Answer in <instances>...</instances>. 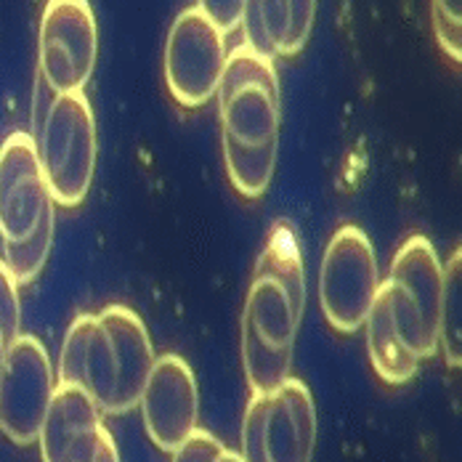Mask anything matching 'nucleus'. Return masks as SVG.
<instances>
[{
	"label": "nucleus",
	"instance_id": "f257e3e1",
	"mask_svg": "<svg viewBox=\"0 0 462 462\" xmlns=\"http://www.w3.org/2000/svg\"><path fill=\"white\" fill-rule=\"evenodd\" d=\"M388 295L396 329L420 362L439 354V314L444 292V266L433 242L412 234L396 250L391 274L380 279Z\"/></svg>",
	"mask_w": 462,
	"mask_h": 462
},
{
	"label": "nucleus",
	"instance_id": "f03ea898",
	"mask_svg": "<svg viewBox=\"0 0 462 462\" xmlns=\"http://www.w3.org/2000/svg\"><path fill=\"white\" fill-rule=\"evenodd\" d=\"M35 143L53 205H83L96 173V120L86 93L53 96Z\"/></svg>",
	"mask_w": 462,
	"mask_h": 462
},
{
	"label": "nucleus",
	"instance_id": "7ed1b4c3",
	"mask_svg": "<svg viewBox=\"0 0 462 462\" xmlns=\"http://www.w3.org/2000/svg\"><path fill=\"white\" fill-rule=\"evenodd\" d=\"M380 287L377 255L365 229L348 224L332 234L319 269V303L327 324L343 335L365 327Z\"/></svg>",
	"mask_w": 462,
	"mask_h": 462
},
{
	"label": "nucleus",
	"instance_id": "20e7f679",
	"mask_svg": "<svg viewBox=\"0 0 462 462\" xmlns=\"http://www.w3.org/2000/svg\"><path fill=\"white\" fill-rule=\"evenodd\" d=\"M98 56V27L88 0H48L41 16L38 61L53 96L80 93Z\"/></svg>",
	"mask_w": 462,
	"mask_h": 462
},
{
	"label": "nucleus",
	"instance_id": "39448f33",
	"mask_svg": "<svg viewBox=\"0 0 462 462\" xmlns=\"http://www.w3.org/2000/svg\"><path fill=\"white\" fill-rule=\"evenodd\" d=\"M53 391L56 372L46 346L35 335H16L5 348L0 377V433L19 447L35 444Z\"/></svg>",
	"mask_w": 462,
	"mask_h": 462
},
{
	"label": "nucleus",
	"instance_id": "423d86ee",
	"mask_svg": "<svg viewBox=\"0 0 462 462\" xmlns=\"http://www.w3.org/2000/svg\"><path fill=\"white\" fill-rule=\"evenodd\" d=\"M226 56V35L197 5L181 11L165 41V83L171 96L186 109L205 106L216 98Z\"/></svg>",
	"mask_w": 462,
	"mask_h": 462
},
{
	"label": "nucleus",
	"instance_id": "0eeeda50",
	"mask_svg": "<svg viewBox=\"0 0 462 462\" xmlns=\"http://www.w3.org/2000/svg\"><path fill=\"white\" fill-rule=\"evenodd\" d=\"M139 407L152 444L173 455L199 428V388L186 359L179 354L154 359Z\"/></svg>",
	"mask_w": 462,
	"mask_h": 462
},
{
	"label": "nucleus",
	"instance_id": "6e6552de",
	"mask_svg": "<svg viewBox=\"0 0 462 462\" xmlns=\"http://www.w3.org/2000/svg\"><path fill=\"white\" fill-rule=\"evenodd\" d=\"M53 199L30 134H11L0 146V236L19 242L38 229Z\"/></svg>",
	"mask_w": 462,
	"mask_h": 462
},
{
	"label": "nucleus",
	"instance_id": "1a4fd4ad",
	"mask_svg": "<svg viewBox=\"0 0 462 462\" xmlns=\"http://www.w3.org/2000/svg\"><path fill=\"white\" fill-rule=\"evenodd\" d=\"M115 356L106 329L101 327L96 314H78L59 351V370H56V385H78L83 388L101 415L112 412L115 399Z\"/></svg>",
	"mask_w": 462,
	"mask_h": 462
},
{
	"label": "nucleus",
	"instance_id": "9d476101",
	"mask_svg": "<svg viewBox=\"0 0 462 462\" xmlns=\"http://www.w3.org/2000/svg\"><path fill=\"white\" fill-rule=\"evenodd\" d=\"M101 410L78 385H56L38 433L43 462H96L101 444Z\"/></svg>",
	"mask_w": 462,
	"mask_h": 462
},
{
	"label": "nucleus",
	"instance_id": "9b49d317",
	"mask_svg": "<svg viewBox=\"0 0 462 462\" xmlns=\"http://www.w3.org/2000/svg\"><path fill=\"white\" fill-rule=\"evenodd\" d=\"M263 444L269 462H311L317 449V407L303 380L287 377L269 396Z\"/></svg>",
	"mask_w": 462,
	"mask_h": 462
},
{
	"label": "nucleus",
	"instance_id": "f8f14e48",
	"mask_svg": "<svg viewBox=\"0 0 462 462\" xmlns=\"http://www.w3.org/2000/svg\"><path fill=\"white\" fill-rule=\"evenodd\" d=\"M96 317L109 335L115 372H117L109 415H125L134 407H139L141 391H143L149 372L157 359L154 346L149 340L146 324L141 322L139 314L131 311L128 306H106Z\"/></svg>",
	"mask_w": 462,
	"mask_h": 462
},
{
	"label": "nucleus",
	"instance_id": "ddd939ff",
	"mask_svg": "<svg viewBox=\"0 0 462 462\" xmlns=\"http://www.w3.org/2000/svg\"><path fill=\"white\" fill-rule=\"evenodd\" d=\"M216 98L221 141L247 149L279 143V83H250Z\"/></svg>",
	"mask_w": 462,
	"mask_h": 462
},
{
	"label": "nucleus",
	"instance_id": "4468645a",
	"mask_svg": "<svg viewBox=\"0 0 462 462\" xmlns=\"http://www.w3.org/2000/svg\"><path fill=\"white\" fill-rule=\"evenodd\" d=\"M365 327H367V351H370L374 374L388 385L410 383L420 370V359L404 346L383 287H377V295H374V303L365 319Z\"/></svg>",
	"mask_w": 462,
	"mask_h": 462
},
{
	"label": "nucleus",
	"instance_id": "2eb2a0df",
	"mask_svg": "<svg viewBox=\"0 0 462 462\" xmlns=\"http://www.w3.org/2000/svg\"><path fill=\"white\" fill-rule=\"evenodd\" d=\"M242 319L253 327V332L263 343L277 346V348H292L303 317L292 309L290 298L284 295V290L274 279L255 274L247 290Z\"/></svg>",
	"mask_w": 462,
	"mask_h": 462
},
{
	"label": "nucleus",
	"instance_id": "dca6fc26",
	"mask_svg": "<svg viewBox=\"0 0 462 462\" xmlns=\"http://www.w3.org/2000/svg\"><path fill=\"white\" fill-rule=\"evenodd\" d=\"M255 274L274 279L284 295L290 298L292 309L303 317L306 309V266H303V247L298 229L290 221H277L269 239L263 245V253L258 258Z\"/></svg>",
	"mask_w": 462,
	"mask_h": 462
},
{
	"label": "nucleus",
	"instance_id": "f3484780",
	"mask_svg": "<svg viewBox=\"0 0 462 462\" xmlns=\"http://www.w3.org/2000/svg\"><path fill=\"white\" fill-rule=\"evenodd\" d=\"M292 348H277L263 343L253 327L242 319V367L253 396H272L290 377Z\"/></svg>",
	"mask_w": 462,
	"mask_h": 462
},
{
	"label": "nucleus",
	"instance_id": "a211bd4d",
	"mask_svg": "<svg viewBox=\"0 0 462 462\" xmlns=\"http://www.w3.org/2000/svg\"><path fill=\"white\" fill-rule=\"evenodd\" d=\"M242 32L245 46L263 59H279V51L290 24L287 0H245L242 8Z\"/></svg>",
	"mask_w": 462,
	"mask_h": 462
},
{
	"label": "nucleus",
	"instance_id": "6ab92c4d",
	"mask_svg": "<svg viewBox=\"0 0 462 462\" xmlns=\"http://www.w3.org/2000/svg\"><path fill=\"white\" fill-rule=\"evenodd\" d=\"M277 149L279 143H269V146H236L224 141V162H226V176H229L231 186L247 197H263L266 189L274 179V168H277Z\"/></svg>",
	"mask_w": 462,
	"mask_h": 462
},
{
	"label": "nucleus",
	"instance_id": "aec40b11",
	"mask_svg": "<svg viewBox=\"0 0 462 462\" xmlns=\"http://www.w3.org/2000/svg\"><path fill=\"white\" fill-rule=\"evenodd\" d=\"M439 348L449 367L462 362V253L457 250L444 266V292L439 314Z\"/></svg>",
	"mask_w": 462,
	"mask_h": 462
},
{
	"label": "nucleus",
	"instance_id": "412c9836",
	"mask_svg": "<svg viewBox=\"0 0 462 462\" xmlns=\"http://www.w3.org/2000/svg\"><path fill=\"white\" fill-rule=\"evenodd\" d=\"M53 210H48L43 221L38 224V229L30 236L19 239V242H3V263L11 272V277L16 279V284H30L41 277V272L46 269L48 255H51V245H53Z\"/></svg>",
	"mask_w": 462,
	"mask_h": 462
},
{
	"label": "nucleus",
	"instance_id": "4be33fe9",
	"mask_svg": "<svg viewBox=\"0 0 462 462\" xmlns=\"http://www.w3.org/2000/svg\"><path fill=\"white\" fill-rule=\"evenodd\" d=\"M433 32L444 53L455 61L462 59V0H430Z\"/></svg>",
	"mask_w": 462,
	"mask_h": 462
},
{
	"label": "nucleus",
	"instance_id": "5701e85b",
	"mask_svg": "<svg viewBox=\"0 0 462 462\" xmlns=\"http://www.w3.org/2000/svg\"><path fill=\"white\" fill-rule=\"evenodd\" d=\"M266 404L269 396H250L247 410L242 417V462H269L266 444H263V422H266Z\"/></svg>",
	"mask_w": 462,
	"mask_h": 462
},
{
	"label": "nucleus",
	"instance_id": "b1692460",
	"mask_svg": "<svg viewBox=\"0 0 462 462\" xmlns=\"http://www.w3.org/2000/svg\"><path fill=\"white\" fill-rule=\"evenodd\" d=\"M287 5H290V24L279 59H292L306 48L317 19V0H287Z\"/></svg>",
	"mask_w": 462,
	"mask_h": 462
},
{
	"label": "nucleus",
	"instance_id": "393cba45",
	"mask_svg": "<svg viewBox=\"0 0 462 462\" xmlns=\"http://www.w3.org/2000/svg\"><path fill=\"white\" fill-rule=\"evenodd\" d=\"M22 327V300H19V284L0 261V335L5 343H11Z\"/></svg>",
	"mask_w": 462,
	"mask_h": 462
},
{
	"label": "nucleus",
	"instance_id": "a878e982",
	"mask_svg": "<svg viewBox=\"0 0 462 462\" xmlns=\"http://www.w3.org/2000/svg\"><path fill=\"white\" fill-rule=\"evenodd\" d=\"M224 449L226 447L213 433L197 428L184 444L173 452V462H216L224 455Z\"/></svg>",
	"mask_w": 462,
	"mask_h": 462
},
{
	"label": "nucleus",
	"instance_id": "bb28decb",
	"mask_svg": "<svg viewBox=\"0 0 462 462\" xmlns=\"http://www.w3.org/2000/svg\"><path fill=\"white\" fill-rule=\"evenodd\" d=\"M197 8L224 32L229 35L242 22L245 0H197Z\"/></svg>",
	"mask_w": 462,
	"mask_h": 462
},
{
	"label": "nucleus",
	"instance_id": "cd10ccee",
	"mask_svg": "<svg viewBox=\"0 0 462 462\" xmlns=\"http://www.w3.org/2000/svg\"><path fill=\"white\" fill-rule=\"evenodd\" d=\"M96 462H120V449L115 444V436L104 428L101 433V444H98V455H96Z\"/></svg>",
	"mask_w": 462,
	"mask_h": 462
},
{
	"label": "nucleus",
	"instance_id": "c85d7f7f",
	"mask_svg": "<svg viewBox=\"0 0 462 462\" xmlns=\"http://www.w3.org/2000/svg\"><path fill=\"white\" fill-rule=\"evenodd\" d=\"M216 462H242V460H239V452H229V449H224V455H221Z\"/></svg>",
	"mask_w": 462,
	"mask_h": 462
},
{
	"label": "nucleus",
	"instance_id": "c756f323",
	"mask_svg": "<svg viewBox=\"0 0 462 462\" xmlns=\"http://www.w3.org/2000/svg\"><path fill=\"white\" fill-rule=\"evenodd\" d=\"M5 348H8V343L0 335V377H3V367H5Z\"/></svg>",
	"mask_w": 462,
	"mask_h": 462
}]
</instances>
